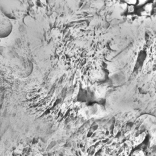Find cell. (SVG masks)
<instances>
[{"label":"cell","instance_id":"6da1fadb","mask_svg":"<svg viewBox=\"0 0 156 156\" xmlns=\"http://www.w3.org/2000/svg\"><path fill=\"white\" fill-rule=\"evenodd\" d=\"M101 105L94 104L80 110V116L85 118H101L105 116V110Z\"/></svg>","mask_w":156,"mask_h":156},{"label":"cell","instance_id":"7a4b0ae2","mask_svg":"<svg viewBox=\"0 0 156 156\" xmlns=\"http://www.w3.org/2000/svg\"><path fill=\"white\" fill-rule=\"evenodd\" d=\"M130 156H146V154L144 151L141 149H137L134 151Z\"/></svg>","mask_w":156,"mask_h":156},{"label":"cell","instance_id":"3957f363","mask_svg":"<svg viewBox=\"0 0 156 156\" xmlns=\"http://www.w3.org/2000/svg\"><path fill=\"white\" fill-rule=\"evenodd\" d=\"M146 1H147V0H139L140 4H143V3H144L145 2H146Z\"/></svg>","mask_w":156,"mask_h":156}]
</instances>
